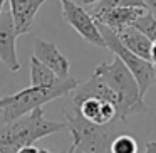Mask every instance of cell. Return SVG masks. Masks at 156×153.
Masks as SVG:
<instances>
[{"mask_svg":"<svg viewBox=\"0 0 156 153\" xmlns=\"http://www.w3.org/2000/svg\"><path fill=\"white\" fill-rule=\"evenodd\" d=\"M98 25H99V31H101V34H102V39H104V42H106V49H109L116 57L121 59L126 67L131 71V74L134 76L136 82H138V86H139V94L144 99L148 89L151 88L156 81V66L153 64L151 61L139 57V56L133 54L129 49H126L124 46L121 44V41L118 39V35H116L111 29H108L106 25H101V24H98Z\"/></svg>","mask_w":156,"mask_h":153,"instance_id":"cell-5","label":"cell"},{"mask_svg":"<svg viewBox=\"0 0 156 153\" xmlns=\"http://www.w3.org/2000/svg\"><path fill=\"white\" fill-rule=\"evenodd\" d=\"M62 7V17L64 20L91 46L106 49V42L102 39V34L99 31L98 22L94 20L91 14L84 7L74 4L72 0H61Z\"/></svg>","mask_w":156,"mask_h":153,"instance_id":"cell-6","label":"cell"},{"mask_svg":"<svg viewBox=\"0 0 156 153\" xmlns=\"http://www.w3.org/2000/svg\"><path fill=\"white\" fill-rule=\"evenodd\" d=\"M74 4H77V5H81V7H94L96 4H98L99 0H72Z\"/></svg>","mask_w":156,"mask_h":153,"instance_id":"cell-17","label":"cell"},{"mask_svg":"<svg viewBox=\"0 0 156 153\" xmlns=\"http://www.w3.org/2000/svg\"><path fill=\"white\" fill-rule=\"evenodd\" d=\"M144 153H156V140H151V141L146 143Z\"/></svg>","mask_w":156,"mask_h":153,"instance_id":"cell-20","label":"cell"},{"mask_svg":"<svg viewBox=\"0 0 156 153\" xmlns=\"http://www.w3.org/2000/svg\"><path fill=\"white\" fill-rule=\"evenodd\" d=\"M116 7H146L144 0H99L92 7V12H101L106 9H116Z\"/></svg>","mask_w":156,"mask_h":153,"instance_id":"cell-16","label":"cell"},{"mask_svg":"<svg viewBox=\"0 0 156 153\" xmlns=\"http://www.w3.org/2000/svg\"><path fill=\"white\" fill-rule=\"evenodd\" d=\"M19 153H51V151H47V150H41V148H35V146L32 145V146H27V148H22Z\"/></svg>","mask_w":156,"mask_h":153,"instance_id":"cell-18","label":"cell"},{"mask_svg":"<svg viewBox=\"0 0 156 153\" xmlns=\"http://www.w3.org/2000/svg\"><path fill=\"white\" fill-rule=\"evenodd\" d=\"M133 25H134L139 32H143L151 42L156 41V17L149 10H146Z\"/></svg>","mask_w":156,"mask_h":153,"instance_id":"cell-15","label":"cell"},{"mask_svg":"<svg viewBox=\"0 0 156 153\" xmlns=\"http://www.w3.org/2000/svg\"><path fill=\"white\" fill-rule=\"evenodd\" d=\"M154 84H156V81H154Z\"/></svg>","mask_w":156,"mask_h":153,"instance_id":"cell-25","label":"cell"},{"mask_svg":"<svg viewBox=\"0 0 156 153\" xmlns=\"http://www.w3.org/2000/svg\"><path fill=\"white\" fill-rule=\"evenodd\" d=\"M74 153H86V151H81V150H77V148H74Z\"/></svg>","mask_w":156,"mask_h":153,"instance_id":"cell-24","label":"cell"},{"mask_svg":"<svg viewBox=\"0 0 156 153\" xmlns=\"http://www.w3.org/2000/svg\"><path fill=\"white\" fill-rule=\"evenodd\" d=\"M149 61L156 66V41L151 42V52H149Z\"/></svg>","mask_w":156,"mask_h":153,"instance_id":"cell-21","label":"cell"},{"mask_svg":"<svg viewBox=\"0 0 156 153\" xmlns=\"http://www.w3.org/2000/svg\"><path fill=\"white\" fill-rule=\"evenodd\" d=\"M112 32L118 35V39L121 41V44L124 46L126 49H129L133 54L149 61L151 41H149L143 32H139L134 25H126V27H121V29L112 31Z\"/></svg>","mask_w":156,"mask_h":153,"instance_id":"cell-12","label":"cell"},{"mask_svg":"<svg viewBox=\"0 0 156 153\" xmlns=\"http://www.w3.org/2000/svg\"><path fill=\"white\" fill-rule=\"evenodd\" d=\"M111 153H138V141L131 135L119 133L111 141Z\"/></svg>","mask_w":156,"mask_h":153,"instance_id":"cell-14","label":"cell"},{"mask_svg":"<svg viewBox=\"0 0 156 153\" xmlns=\"http://www.w3.org/2000/svg\"><path fill=\"white\" fill-rule=\"evenodd\" d=\"M17 31L9 9H4L0 14V61L12 72L20 69V61L17 56Z\"/></svg>","mask_w":156,"mask_h":153,"instance_id":"cell-7","label":"cell"},{"mask_svg":"<svg viewBox=\"0 0 156 153\" xmlns=\"http://www.w3.org/2000/svg\"><path fill=\"white\" fill-rule=\"evenodd\" d=\"M67 119V131L72 136V145L77 150L86 153H111V141L116 135H119V129L114 119L108 125H96V123L86 119L81 116L74 108L62 109Z\"/></svg>","mask_w":156,"mask_h":153,"instance_id":"cell-4","label":"cell"},{"mask_svg":"<svg viewBox=\"0 0 156 153\" xmlns=\"http://www.w3.org/2000/svg\"><path fill=\"white\" fill-rule=\"evenodd\" d=\"M94 74L118 94V119L121 123H124L133 115L148 111L144 99L139 94V86L136 82L134 76L131 74V71L126 67L124 62L119 57H114L112 61L99 64L94 69Z\"/></svg>","mask_w":156,"mask_h":153,"instance_id":"cell-3","label":"cell"},{"mask_svg":"<svg viewBox=\"0 0 156 153\" xmlns=\"http://www.w3.org/2000/svg\"><path fill=\"white\" fill-rule=\"evenodd\" d=\"M5 2H7V0H0V14H2V10H4V5H5Z\"/></svg>","mask_w":156,"mask_h":153,"instance_id":"cell-22","label":"cell"},{"mask_svg":"<svg viewBox=\"0 0 156 153\" xmlns=\"http://www.w3.org/2000/svg\"><path fill=\"white\" fill-rule=\"evenodd\" d=\"M77 79L72 76L59 78L52 84L45 86H30L15 94H9L0 98V115L5 123L14 121L27 113L34 111L37 108H42L47 103L59 99L62 96H67L77 88Z\"/></svg>","mask_w":156,"mask_h":153,"instance_id":"cell-2","label":"cell"},{"mask_svg":"<svg viewBox=\"0 0 156 153\" xmlns=\"http://www.w3.org/2000/svg\"><path fill=\"white\" fill-rule=\"evenodd\" d=\"M34 57H37L42 64H45L57 78H67L71 71L69 59L57 49L54 42H47L42 39H35L34 42Z\"/></svg>","mask_w":156,"mask_h":153,"instance_id":"cell-8","label":"cell"},{"mask_svg":"<svg viewBox=\"0 0 156 153\" xmlns=\"http://www.w3.org/2000/svg\"><path fill=\"white\" fill-rule=\"evenodd\" d=\"M144 4H146V7H148V10L156 17V0H144Z\"/></svg>","mask_w":156,"mask_h":153,"instance_id":"cell-19","label":"cell"},{"mask_svg":"<svg viewBox=\"0 0 156 153\" xmlns=\"http://www.w3.org/2000/svg\"><path fill=\"white\" fill-rule=\"evenodd\" d=\"M57 76L37 57H30V86H45L57 81Z\"/></svg>","mask_w":156,"mask_h":153,"instance_id":"cell-13","label":"cell"},{"mask_svg":"<svg viewBox=\"0 0 156 153\" xmlns=\"http://www.w3.org/2000/svg\"><path fill=\"white\" fill-rule=\"evenodd\" d=\"M64 131H67V123L47 119L44 109L37 108L0 128V153H19L37 140Z\"/></svg>","mask_w":156,"mask_h":153,"instance_id":"cell-1","label":"cell"},{"mask_svg":"<svg viewBox=\"0 0 156 153\" xmlns=\"http://www.w3.org/2000/svg\"><path fill=\"white\" fill-rule=\"evenodd\" d=\"M74 148H76V146H74V145H71V148H69V151H67V153H74Z\"/></svg>","mask_w":156,"mask_h":153,"instance_id":"cell-23","label":"cell"},{"mask_svg":"<svg viewBox=\"0 0 156 153\" xmlns=\"http://www.w3.org/2000/svg\"><path fill=\"white\" fill-rule=\"evenodd\" d=\"M9 10L19 35L29 34L34 27L35 15L45 0H9Z\"/></svg>","mask_w":156,"mask_h":153,"instance_id":"cell-10","label":"cell"},{"mask_svg":"<svg viewBox=\"0 0 156 153\" xmlns=\"http://www.w3.org/2000/svg\"><path fill=\"white\" fill-rule=\"evenodd\" d=\"M72 108L81 116H84L86 119L96 123V125H108V123H112L114 119H118L116 106L109 101H102V99L87 98L79 104L72 106Z\"/></svg>","mask_w":156,"mask_h":153,"instance_id":"cell-11","label":"cell"},{"mask_svg":"<svg viewBox=\"0 0 156 153\" xmlns=\"http://www.w3.org/2000/svg\"><path fill=\"white\" fill-rule=\"evenodd\" d=\"M146 10H148V7H116L94 12L91 15L98 24L106 25L111 31H118V29L126 27V25H133Z\"/></svg>","mask_w":156,"mask_h":153,"instance_id":"cell-9","label":"cell"}]
</instances>
